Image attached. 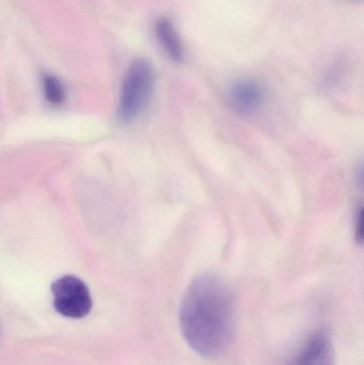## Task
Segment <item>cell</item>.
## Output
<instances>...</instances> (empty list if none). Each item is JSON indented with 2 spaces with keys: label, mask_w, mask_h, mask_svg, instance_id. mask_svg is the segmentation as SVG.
<instances>
[{
  "label": "cell",
  "mask_w": 364,
  "mask_h": 365,
  "mask_svg": "<svg viewBox=\"0 0 364 365\" xmlns=\"http://www.w3.org/2000/svg\"><path fill=\"white\" fill-rule=\"evenodd\" d=\"M180 323L194 351L205 358L222 355L234 331V302L228 285L213 274L194 279L182 300Z\"/></svg>",
  "instance_id": "obj_1"
},
{
  "label": "cell",
  "mask_w": 364,
  "mask_h": 365,
  "mask_svg": "<svg viewBox=\"0 0 364 365\" xmlns=\"http://www.w3.org/2000/svg\"><path fill=\"white\" fill-rule=\"evenodd\" d=\"M154 68L147 59L132 62L122 83L118 117L124 123L138 119L151 100L154 89Z\"/></svg>",
  "instance_id": "obj_2"
},
{
  "label": "cell",
  "mask_w": 364,
  "mask_h": 365,
  "mask_svg": "<svg viewBox=\"0 0 364 365\" xmlns=\"http://www.w3.org/2000/svg\"><path fill=\"white\" fill-rule=\"evenodd\" d=\"M53 304L60 315L68 319H83L92 309V298L87 284L78 277L66 274L51 285Z\"/></svg>",
  "instance_id": "obj_3"
},
{
  "label": "cell",
  "mask_w": 364,
  "mask_h": 365,
  "mask_svg": "<svg viewBox=\"0 0 364 365\" xmlns=\"http://www.w3.org/2000/svg\"><path fill=\"white\" fill-rule=\"evenodd\" d=\"M229 100L237 113L251 115L264 105L266 91L256 79H239L231 86Z\"/></svg>",
  "instance_id": "obj_4"
},
{
  "label": "cell",
  "mask_w": 364,
  "mask_h": 365,
  "mask_svg": "<svg viewBox=\"0 0 364 365\" xmlns=\"http://www.w3.org/2000/svg\"><path fill=\"white\" fill-rule=\"evenodd\" d=\"M292 365H335L331 336L324 331L312 334L293 360Z\"/></svg>",
  "instance_id": "obj_5"
},
{
  "label": "cell",
  "mask_w": 364,
  "mask_h": 365,
  "mask_svg": "<svg viewBox=\"0 0 364 365\" xmlns=\"http://www.w3.org/2000/svg\"><path fill=\"white\" fill-rule=\"evenodd\" d=\"M154 34L160 48L168 56L169 59L175 62L183 61L185 58L183 41L169 17L162 16L155 21Z\"/></svg>",
  "instance_id": "obj_6"
},
{
  "label": "cell",
  "mask_w": 364,
  "mask_h": 365,
  "mask_svg": "<svg viewBox=\"0 0 364 365\" xmlns=\"http://www.w3.org/2000/svg\"><path fill=\"white\" fill-rule=\"evenodd\" d=\"M42 89L45 98L51 105H61L66 100V90L61 81L51 74L42 76Z\"/></svg>",
  "instance_id": "obj_7"
},
{
  "label": "cell",
  "mask_w": 364,
  "mask_h": 365,
  "mask_svg": "<svg viewBox=\"0 0 364 365\" xmlns=\"http://www.w3.org/2000/svg\"><path fill=\"white\" fill-rule=\"evenodd\" d=\"M355 240L359 246L364 247V206L357 215L355 223Z\"/></svg>",
  "instance_id": "obj_8"
},
{
  "label": "cell",
  "mask_w": 364,
  "mask_h": 365,
  "mask_svg": "<svg viewBox=\"0 0 364 365\" xmlns=\"http://www.w3.org/2000/svg\"><path fill=\"white\" fill-rule=\"evenodd\" d=\"M357 181L360 185L361 188L364 189V160L361 163L360 166L357 169Z\"/></svg>",
  "instance_id": "obj_9"
}]
</instances>
